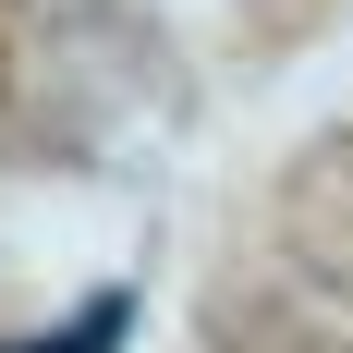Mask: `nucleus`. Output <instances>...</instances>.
<instances>
[{"mask_svg":"<svg viewBox=\"0 0 353 353\" xmlns=\"http://www.w3.org/2000/svg\"><path fill=\"white\" fill-rule=\"evenodd\" d=\"M122 329H134V292H98L73 329H37V341H0V353H110Z\"/></svg>","mask_w":353,"mask_h":353,"instance_id":"f257e3e1","label":"nucleus"}]
</instances>
